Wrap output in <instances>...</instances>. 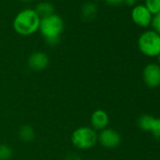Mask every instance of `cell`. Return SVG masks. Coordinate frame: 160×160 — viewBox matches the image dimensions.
<instances>
[{
  "mask_svg": "<svg viewBox=\"0 0 160 160\" xmlns=\"http://www.w3.org/2000/svg\"><path fill=\"white\" fill-rule=\"evenodd\" d=\"M41 17L34 9H24L17 13L12 22L14 31L21 36H30L35 34L40 28Z\"/></svg>",
  "mask_w": 160,
  "mask_h": 160,
  "instance_id": "6da1fadb",
  "label": "cell"
},
{
  "mask_svg": "<svg viewBox=\"0 0 160 160\" xmlns=\"http://www.w3.org/2000/svg\"><path fill=\"white\" fill-rule=\"evenodd\" d=\"M63 29L64 22L59 15L53 13L49 16L41 18L39 30L48 45L55 46L59 42Z\"/></svg>",
  "mask_w": 160,
  "mask_h": 160,
  "instance_id": "7a4b0ae2",
  "label": "cell"
},
{
  "mask_svg": "<svg viewBox=\"0 0 160 160\" xmlns=\"http://www.w3.org/2000/svg\"><path fill=\"white\" fill-rule=\"evenodd\" d=\"M71 141L78 150H89L98 142V134L91 126H80L72 133Z\"/></svg>",
  "mask_w": 160,
  "mask_h": 160,
  "instance_id": "3957f363",
  "label": "cell"
},
{
  "mask_svg": "<svg viewBox=\"0 0 160 160\" xmlns=\"http://www.w3.org/2000/svg\"><path fill=\"white\" fill-rule=\"evenodd\" d=\"M139 51L150 58L157 57L160 54V35L154 30H147L140 34L138 40Z\"/></svg>",
  "mask_w": 160,
  "mask_h": 160,
  "instance_id": "277c9868",
  "label": "cell"
},
{
  "mask_svg": "<svg viewBox=\"0 0 160 160\" xmlns=\"http://www.w3.org/2000/svg\"><path fill=\"white\" fill-rule=\"evenodd\" d=\"M152 17L153 15L150 12L144 4L134 6L131 12V18L133 22L140 28H147L151 26Z\"/></svg>",
  "mask_w": 160,
  "mask_h": 160,
  "instance_id": "5b68a950",
  "label": "cell"
},
{
  "mask_svg": "<svg viewBox=\"0 0 160 160\" xmlns=\"http://www.w3.org/2000/svg\"><path fill=\"white\" fill-rule=\"evenodd\" d=\"M143 81L149 88H157L160 86V66L155 63L147 64L142 72Z\"/></svg>",
  "mask_w": 160,
  "mask_h": 160,
  "instance_id": "8992f818",
  "label": "cell"
},
{
  "mask_svg": "<svg viewBox=\"0 0 160 160\" xmlns=\"http://www.w3.org/2000/svg\"><path fill=\"white\" fill-rule=\"evenodd\" d=\"M99 143L108 149H113L120 145L122 141V137L119 132L112 128H106L100 131L98 135Z\"/></svg>",
  "mask_w": 160,
  "mask_h": 160,
  "instance_id": "52a82bcc",
  "label": "cell"
},
{
  "mask_svg": "<svg viewBox=\"0 0 160 160\" xmlns=\"http://www.w3.org/2000/svg\"><path fill=\"white\" fill-rule=\"evenodd\" d=\"M50 63V58L45 52H33L28 59V66L34 72H42L45 70Z\"/></svg>",
  "mask_w": 160,
  "mask_h": 160,
  "instance_id": "ba28073f",
  "label": "cell"
},
{
  "mask_svg": "<svg viewBox=\"0 0 160 160\" xmlns=\"http://www.w3.org/2000/svg\"><path fill=\"white\" fill-rule=\"evenodd\" d=\"M109 117L104 109H96L91 115V127L95 131H102L108 128Z\"/></svg>",
  "mask_w": 160,
  "mask_h": 160,
  "instance_id": "9c48e42d",
  "label": "cell"
},
{
  "mask_svg": "<svg viewBox=\"0 0 160 160\" xmlns=\"http://www.w3.org/2000/svg\"><path fill=\"white\" fill-rule=\"evenodd\" d=\"M34 10L41 18L46 17V16H49V15L55 13L54 12H55L54 5L51 2H48V1H42L40 3H38Z\"/></svg>",
  "mask_w": 160,
  "mask_h": 160,
  "instance_id": "30bf717a",
  "label": "cell"
},
{
  "mask_svg": "<svg viewBox=\"0 0 160 160\" xmlns=\"http://www.w3.org/2000/svg\"><path fill=\"white\" fill-rule=\"evenodd\" d=\"M18 137L23 142L28 143V142H31V141L34 140V138L36 137V134H35V131H34L32 126L26 124V125H22L19 128Z\"/></svg>",
  "mask_w": 160,
  "mask_h": 160,
  "instance_id": "8fae6325",
  "label": "cell"
},
{
  "mask_svg": "<svg viewBox=\"0 0 160 160\" xmlns=\"http://www.w3.org/2000/svg\"><path fill=\"white\" fill-rule=\"evenodd\" d=\"M97 12H98V8H97L96 4H94L92 2H88L82 6L81 15H82L83 19L87 20V21H91L96 16Z\"/></svg>",
  "mask_w": 160,
  "mask_h": 160,
  "instance_id": "7c38bea8",
  "label": "cell"
},
{
  "mask_svg": "<svg viewBox=\"0 0 160 160\" xmlns=\"http://www.w3.org/2000/svg\"><path fill=\"white\" fill-rule=\"evenodd\" d=\"M154 121V117L148 115V114H143L140 116L138 120V125L142 131L150 132L151 127L152 125V122Z\"/></svg>",
  "mask_w": 160,
  "mask_h": 160,
  "instance_id": "4fadbf2b",
  "label": "cell"
},
{
  "mask_svg": "<svg viewBox=\"0 0 160 160\" xmlns=\"http://www.w3.org/2000/svg\"><path fill=\"white\" fill-rule=\"evenodd\" d=\"M13 156V150L11 146L0 143V160H11Z\"/></svg>",
  "mask_w": 160,
  "mask_h": 160,
  "instance_id": "5bb4252c",
  "label": "cell"
},
{
  "mask_svg": "<svg viewBox=\"0 0 160 160\" xmlns=\"http://www.w3.org/2000/svg\"><path fill=\"white\" fill-rule=\"evenodd\" d=\"M144 5L152 15L160 12V0H145Z\"/></svg>",
  "mask_w": 160,
  "mask_h": 160,
  "instance_id": "9a60e30c",
  "label": "cell"
},
{
  "mask_svg": "<svg viewBox=\"0 0 160 160\" xmlns=\"http://www.w3.org/2000/svg\"><path fill=\"white\" fill-rule=\"evenodd\" d=\"M150 132L156 139H160V118H154Z\"/></svg>",
  "mask_w": 160,
  "mask_h": 160,
  "instance_id": "2e32d148",
  "label": "cell"
},
{
  "mask_svg": "<svg viewBox=\"0 0 160 160\" xmlns=\"http://www.w3.org/2000/svg\"><path fill=\"white\" fill-rule=\"evenodd\" d=\"M151 26L152 27V30H154L156 33L160 35V12L153 15Z\"/></svg>",
  "mask_w": 160,
  "mask_h": 160,
  "instance_id": "e0dca14e",
  "label": "cell"
},
{
  "mask_svg": "<svg viewBox=\"0 0 160 160\" xmlns=\"http://www.w3.org/2000/svg\"><path fill=\"white\" fill-rule=\"evenodd\" d=\"M105 1L109 4V5H113V6H117V5H120L122 3L124 2V0H105Z\"/></svg>",
  "mask_w": 160,
  "mask_h": 160,
  "instance_id": "ac0fdd59",
  "label": "cell"
},
{
  "mask_svg": "<svg viewBox=\"0 0 160 160\" xmlns=\"http://www.w3.org/2000/svg\"><path fill=\"white\" fill-rule=\"evenodd\" d=\"M66 160H80V157L77 155V154H74V153H71L67 156Z\"/></svg>",
  "mask_w": 160,
  "mask_h": 160,
  "instance_id": "d6986e66",
  "label": "cell"
},
{
  "mask_svg": "<svg viewBox=\"0 0 160 160\" xmlns=\"http://www.w3.org/2000/svg\"><path fill=\"white\" fill-rule=\"evenodd\" d=\"M127 6H134L136 4V0H124V2Z\"/></svg>",
  "mask_w": 160,
  "mask_h": 160,
  "instance_id": "ffe728a7",
  "label": "cell"
},
{
  "mask_svg": "<svg viewBox=\"0 0 160 160\" xmlns=\"http://www.w3.org/2000/svg\"><path fill=\"white\" fill-rule=\"evenodd\" d=\"M22 2H26V3H28V2H31L32 0H21Z\"/></svg>",
  "mask_w": 160,
  "mask_h": 160,
  "instance_id": "44dd1931",
  "label": "cell"
},
{
  "mask_svg": "<svg viewBox=\"0 0 160 160\" xmlns=\"http://www.w3.org/2000/svg\"><path fill=\"white\" fill-rule=\"evenodd\" d=\"M157 57H158V61H159V63H160V54H159Z\"/></svg>",
  "mask_w": 160,
  "mask_h": 160,
  "instance_id": "7402d4cb",
  "label": "cell"
}]
</instances>
